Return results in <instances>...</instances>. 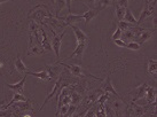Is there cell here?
<instances>
[{
	"instance_id": "cell-8",
	"label": "cell",
	"mask_w": 157,
	"mask_h": 117,
	"mask_svg": "<svg viewBox=\"0 0 157 117\" xmlns=\"http://www.w3.org/2000/svg\"><path fill=\"white\" fill-rule=\"evenodd\" d=\"M71 26V29L74 31L75 36H76V39H77V44H88V37L85 35V32H84L79 26L77 25H70Z\"/></svg>"
},
{
	"instance_id": "cell-5",
	"label": "cell",
	"mask_w": 157,
	"mask_h": 117,
	"mask_svg": "<svg viewBox=\"0 0 157 117\" xmlns=\"http://www.w3.org/2000/svg\"><path fill=\"white\" fill-rule=\"evenodd\" d=\"M155 9H156V0L151 1L149 5L144 4V8L142 10V13H141V15H140L139 20H138V25H140L147 18H150L151 15H154L155 14Z\"/></svg>"
},
{
	"instance_id": "cell-15",
	"label": "cell",
	"mask_w": 157,
	"mask_h": 117,
	"mask_svg": "<svg viewBox=\"0 0 157 117\" xmlns=\"http://www.w3.org/2000/svg\"><path fill=\"white\" fill-rule=\"evenodd\" d=\"M39 36H40V43H41V46L44 47V49L52 51V46H51V44L48 41L47 35H46V32H45V30L41 26H39Z\"/></svg>"
},
{
	"instance_id": "cell-20",
	"label": "cell",
	"mask_w": 157,
	"mask_h": 117,
	"mask_svg": "<svg viewBox=\"0 0 157 117\" xmlns=\"http://www.w3.org/2000/svg\"><path fill=\"white\" fill-rule=\"evenodd\" d=\"M14 65H15V69L17 70L20 74H25L26 71H28V68H26V65L23 63V61L20 55H17L16 60L14 62Z\"/></svg>"
},
{
	"instance_id": "cell-27",
	"label": "cell",
	"mask_w": 157,
	"mask_h": 117,
	"mask_svg": "<svg viewBox=\"0 0 157 117\" xmlns=\"http://www.w3.org/2000/svg\"><path fill=\"white\" fill-rule=\"evenodd\" d=\"M147 68H148V72L150 75H156V71H157V62L156 60H150L148 61V65H147Z\"/></svg>"
},
{
	"instance_id": "cell-45",
	"label": "cell",
	"mask_w": 157,
	"mask_h": 117,
	"mask_svg": "<svg viewBox=\"0 0 157 117\" xmlns=\"http://www.w3.org/2000/svg\"><path fill=\"white\" fill-rule=\"evenodd\" d=\"M5 1H13V0H0V5L2 4V2H5Z\"/></svg>"
},
{
	"instance_id": "cell-19",
	"label": "cell",
	"mask_w": 157,
	"mask_h": 117,
	"mask_svg": "<svg viewBox=\"0 0 157 117\" xmlns=\"http://www.w3.org/2000/svg\"><path fill=\"white\" fill-rule=\"evenodd\" d=\"M71 90H72V85H71ZM83 98H84L83 94H80V93H78V92L75 91V90L71 91V104L78 107L79 104H80V102H82Z\"/></svg>"
},
{
	"instance_id": "cell-4",
	"label": "cell",
	"mask_w": 157,
	"mask_h": 117,
	"mask_svg": "<svg viewBox=\"0 0 157 117\" xmlns=\"http://www.w3.org/2000/svg\"><path fill=\"white\" fill-rule=\"evenodd\" d=\"M51 16H53V15L49 13V10L46 6L44 7V10H40V5L36 6L33 9H31L30 14H29V18H32L33 22H36L37 24H44V22Z\"/></svg>"
},
{
	"instance_id": "cell-17",
	"label": "cell",
	"mask_w": 157,
	"mask_h": 117,
	"mask_svg": "<svg viewBox=\"0 0 157 117\" xmlns=\"http://www.w3.org/2000/svg\"><path fill=\"white\" fill-rule=\"evenodd\" d=\"M99 13H100V10H98L96 8H90L86 13H84L83 18L85 20V22H86V25H87L93 18H96V16L99 15Z\"/></svg>"
},
{
	"instance_id": "cell-46",
	"label": "cell",
	"mask_w": 157,
	"mask_h": 117,
	"mask_svg": "<svg viewBox=\"0 0 157 117\" xmlns=\"http://www.w3.org/2000/svg\"><path fill=\"white\" fill-rule=\"evenodd\" d=\"M51 1H52V4H53V5H55V0H51Z\"/></svg>"
},
{
	"instance_id": "cell-22",
	"label": "cell",
	"mask_w": 157,
	"mask_h": 117,
	"mask_svg": "<svg viewBox=\"0 0 157 117\" xmlns=\"http://www.w3.org/2000/svg\"><path fill=\"white\" fill-rule=\"evenodd\" d=\"M26 75H30V76H33V77H37L41 79V80H46V82H49V80H52L51 77L48 76L47 71L46 70H43V71H38V72H29V71H26L25 72Z\"/></svg>"
},
{
	"instance_id": "cell-37",
	"label": "cell",
	"mask_w": 157,
	"mask_h": 117,
	"mask_svg": "<svg viewBox=\"0 0 157 117\" xmlns=\"http://www.w3.org/2000/svg\"><path fill=\"white\" fill-rule=\"evenodd\" d=\"M127 4H128V0H117V1H116V5H117V6L124 7V8H127Z\"/></svg>"
},
{
	"instance_id": "cell-3",
	"label": "cell",
	"mask_w": 157,
	"mask_h": 117,
	"mask_svg": "<svg viewBox=\"0 0 157 117\" xmlns=\"http://www.w3.org/2000/svg\"><path fill=\"white\" fill-rule=\"evenodd\" d=\"M102 93H105V92L102 91L101 87L96 88V90H94V91L88 92L87 96H85V98H83L80 104L78 106V107L82 108L80 110H88L93 104L96 103V101H98V99H99V96H100Z\"/></svg>"
},
{
	"instance_id": "cell-49",
	"label": "cell",
	"mask_w": 157,
	"mask_h": 117,
	"mask_svg": "<svg viewBox=\"0 0 157 117\" xmlns=\"http://www.w3.org/2000/svg\"><path fill=\"white\" fill-rule=\"evenodd\" d=\"M138 117H140V116H138Z\"/></svg>"
},
{
	"instance_id": "cell-38",
	"label": "cell",
	"mask_w": 157,
	"mask_h": 117,
	"mask_svg": "<svg viewBox=\"0 0 157 117\" xmlns=\"http://www.w3.org/2000/svg\"><path fill=\"white\" fill-rule=\"evenodd\" d=\"M113 43H115V45H117L118 47H126V43H125V41H123V40H121V39L113 40Z\"/></svg>"
},
{
	"instance_id": "cell-2",
	"label": "cell",
	"mask_w": 157,
	"mask_h": 117,
	"mask_svg": "<svg viewBox=\"0 0 157 117\" xmlns=\"http://www.w3.org/2000/svg\"><path fill=\"white\" fill-rule=\"evenodd\" d=\"M57 64L62 65V67H66L67 70L70 72V75L74 76V77H91V78H93V79H96V80H102V78L93 76V75L90 74L88 71L84 70V68H82V65H79V64H67L64 62H60V61L57 62Z\"/></svg>"
},
{
	"instance_id": "cell-14",
	"label": "cell",
	"mask_w": 157,
	"mask_h": 117,
	"mask_svg": "<svg viewBox=\"0 0 157 117\" xmlns=\"http://www.w3.org/2000/svg\"><path fill=\"white\" fill-rule=\"evenodd\" d=\"M147 86H148V84L144 83L142 85H139L138 87H135V88H134V96H133L132 102H135V101H138V100L144 98V96H146V90H147Z\"/></svg>"
},
{
	"instance_id": "cell-12",
	"label": "cell",
	"mask_w": 157,
	"mask_h": 117,
	"mask_svg": "<svg viewBox=\"0 0 157 117\" xmlns=\"http://www.w3.org/2000/svg\"><path fill=\"white\" fill-rule=\"evenodd\" d=\"M155 33V30H151V29H146V30L144 31V32H141L136 38H135V43H138L139 45H144L147 40H149V39L153 37V35Z\"/></svg>"
},
{
	"instance_id": "cell-36",
	"label": "cell",
	"mask_w": 157,
	"mask_h": 117,
	"mask_svg": "<svg viewBox=\"0 0 157 117\" xmlns=\"http://www.w3.org/2000/svg\"><path fill=\"white\" fill-rule=\"evenodd\" d=\"M122 33H123V31L117 26V29H116V31L113 32V40H117V39H121V38H122Z\"/></svg>"
},
{
	"instance_id": "cell-48",
	"label": "cell",
	"mask_w": 157,
	"mask_h": 117,
	"mask_svg": "<svg viewBox=\"0 0 157 117\" xmlns=\"http://www.w3.org/2000/svg\"><path fill=\"white\" fill-rule=\"evenodd\" d=\"M93 117H95V116H93Z\"/></svg>"
},
{
	"instance_id": "cell-41",
	"label": "cell",
	"mask_w": 157,
	"mask_h": 117,
	"mask_svg": "<svg viewBox=\"0 0 157 117\" xmlns=\"http://www.w3.org/2000/svg\"><path fill=\"white\" fill-rule=\"evenodd\" d=\"M71 1H72V0H66V7L68 8L69 14H71Z\"/></svg>"
},
{
	"instance_id": "cell-23",
	"label": "cell",
	"mask_w": 157,
	"mask_h": 117,
	"mask_svg": "<svg viewBox=\"0 0 157 117\" xmlns=\"http://www.w3.org/2000/svg\"><path fill=\"white\" fill-rule=\"evenodd\" d=\"M26 100H29V99H26L22 93H15V92H14V96H13V99H12V101H10L8 104H6L4 109H7L8 107H10L12 104L16 103V102H22V101H26Z\"/></svg>"
},
{
	"instance_id": "cell-35",
	"label": "cell",
	"mask_w": 157,
	"mask_h": 117,
	"mask_svg": "<svg viewBox=\"0 0 157 117\" xmlns=\"http://www.w3.org/2000/svg\"><path fill=\"white\" fill-rule=\"evenodd\" d=\"M105 117H117L115 110L110 106H105Z\"/></svg>"
},
{
	"instance_id": "cell-13",
	"label": "cell",
	"mask_w": 157,
	"mask_h": 117,
	"mask_svg": "<svg viewBox=\"0 0 157 117\" xmlns=\"http://www.w3.org/2000/svg\"><path fill=\"white\" fill-rule=\"evenodd\" d=\"M87 45L88 44H77L75 51L68 57V59H72V57H76L80 62H82V60H83V54H84V52H85V48H86Z\"/></svg>"
},
{
	"instance_id": "cell-43",
	"label": "cell",
	"mask_w": 157,
	"mask_h": 117,
	"mask_svg": "<svg viewBox=\"0 0 157 117\" xmlns=\"http://www.w3.org/2000/svg\"><path fill=\"white\" fill-rule=\"evenodd\" d=\"M5 106H6V99H5V100H0V110H1V109H4Z\"/></svg>"
},
{
	"instance_id": "cell-44",
	"label": "cell",
	"mask_w": 157,
	"mask_h": 117,
	"mask_svg": "<svg viewBox=\"0 0 157 117\" xmlns=\"http://www.w3.org/2000/svg\"><path fill=\"white\" fill-rule=\"evenodd\" d=\"M151 1H154V0H144V4H147V5H149Z\"/></svg>"
},
{
	"instance_id": "cell-1",
	"label": "cell",
	"mask_w": 157,
	"mask_h": 117,
	"mask_svg": "<svg viewBox=\"0 0 157 117\" xmlns=\"http://www.w3.org/2000/svg\"><path fill=\"white\" fill-rule=\"evenodd\" d=\"M67 72H68V70H64V71H62L61 74H60V76L57 77L56 82L54 83V86H53L52 92H51V93L47 96V98L45 99L44 103L41 104V107H40V110H43V109H44V107L46 106V103H47L49 100L52 99L53 96H59V94H60V92H61L64 87L70 86L71 84H74V80L69 77V75L67 74Z\"/></svg>"
},
{
	"instance_id": "cell-28",
	"label": "cell",
	"mask_w": 157,
	"mask_h": 117,
	"mask_svg": "<svg viewBox=\"0 0 157 117\" xmlns=\"http://www.w3.org/2000/svg\"><path fill=\"white\" fill-rule=\"evenodd\" d=\"M113 6H115V10H116V16H117V18L119 20V21H122L123 18H124V15H125V9L124 7H119V6H117L116 5V2H113Z\"/></svg>"
},
{
	"instance_id": "cell-34",
	"label": "cell",
	"mask_w": 157,
	"mask_h": 117,
	"mask_svg": "<svg viewBox=\"0 0 157 117\" xmlns=\"http://www.w3.org/2000/svg\"><path fill=\"white\" fill-rule=\"evenodd\" d=\"M96 109H98V108H96V103H94L91 108L88 109L87 111L85 113L84 117H93V116H94V114H95V111H96Z\"/></svg>"
},
{
	"instance_id": "cell-40",
	"label": "cell",
	"mask_w": 157,
	"mask_h": 117,
	"mask_svg": "<svg viewBox=\"0 0 157 117\" xmlns=\"http://www.w3.org/2000/svg\"><path fill=\"white\" fill-rule=\"evenodd\" d=\"M96 0H85V4L87 5L90 8H94V5H95Z\"/></svg>"
},
{
	"instance_id": "cell-7",
	"label": "cell",
	"mask_w": 157,
	"mask_h": 117,
	"mask_svg": "<svg viewBox=\"0 0 157 117\" xmlns=\"http://www.w3.org/2000/svg\"><path fill=\"white\" fill-rule=\"evenodd\" d=\"M44 53V47L37 43L33 37L30 35V41H29V51H28V55H41Z\"/></svg>"
},
{
	"instance_id": "cell-47",
	"label": "cell",
	"mask_w": 157,
	"mask_h": 117,
	"mask_svg": "<svg viewBox=\"0 0 157 117\" xmlns=\"http://www.w3.org/2000/svg\"><path fill=\"white\" fill-rule=\"evenodd\" d=\"M60 117H63V115H60Z\"/></svg>"
},
{
	"instance_id": "cell-24",
	"label": "cell",
	"mask_w": 157,
	"mask_h": 117,
	"mask_svg": "<svg viewBox=\"0 0 157 117\" xmlns=\"http://www.w3.org/2000/svg\"><path fill=\"white\" fill-rule=\"evenodd\" d=\"M123 20L128 22V23H131L133 25H138V20L134 18V15L132 14V12L128 8L125 9V15H124V18H123Z\"/></svg>"
},
{
	"instance_id": "cell-25",
	"label": "cell",
	"mask_w": 157,
	"mask_h": 117,
	"mask_svg": "<svg viewBox=\"0 0 157 117\" xmlns=\"http://www.w3.org/2000/svg\"><path fill=\"white\" fill-rule=\"evenodd\" d=\"M111 5H113V1H111V0H96L95 7H94V8H96L98 10L101 12V10H103L105 8L109 7Z\"/></svg>"
},
{
	"instance_id": "cell-42",
	"label": "cell",
	"mask_w": 157,
	"mask_h": 117,
	"mask_svg": "<svg viewBox=\"0 0 157 117\" xmlns=\"http://www.w3.org/2000/svg\"><path fill=\"white\" fill-rule=\"evenodd\" d=\"M153 24H154V30H156V25H157V16H156V13L154 14V18H153Z\"/></svg>"
},
{
	"instance_id": "cell-10",
	"label": "cell",
	"mask_w": 157,
	"mask_h": 117,
	"mask_svg": "<svg viewBox=\"0 0 157 117\" xmlns=\"http://www.w3.org/2000/svg\"><path fill=\"white\" fill-rule=\"evenodd\" d=\"M59 18V20L62 22H64L67 25H74L75 23H77V22L79 21H83V15H75V14H68L67 16H62V18H60V16H57Z\"/></svg>"
},
{
	"instance_id": "cell-26",
	"label": "cell",
	"mask_w": 157,
	"mask_h": 117,
	"mask_svg": "<svg viewBox=\"0 0 157 117\" xmlns=\"http://www.w3.org/2000/svg\"><path fill=\"white\" fill-rule=\"evenodd\" d=\"M122 37H123V39H124V41H134L135 40V35H134V32L130 29V30H125L124 32L122 33Z\"/></svg>"
},
{
	"instance_id": "cell-33",
	"label": "cell",
	"mask_w": 157,
	"mask_h": 117,
	"mask_svg": "<svg viewBox=\"0 0 157 117\" xmlns=\"http://www.w3.org/2000/svg\"><path fill=\"white\" fill-rule=\"evenodd\" d=\"M76 110H77V107L74 106V104H70L68 110H67V113L64 114V116L63 117H71L75 113H76Z\"/></svg>"
},
{
	"instance_id": "cell-30",
	"label": "cell",
	"mask_w": 157,
	"mask_h": 117,
	"mask_svg": "<svg viewBox=\"0 0 157 117\" xmlns=\"http://www.w3.org/2000/svg\"><path fill=\"white\" fill-rule=\"evenodd\" d=\"M109 99V93H102L100 96H99V99L96 101V103L98 104H105V101Z\"/></svg>"
},
{
	"instance_id": "cell-29",
	"label": "cell",
	"mask_w": 157,
	"mask_h": 117,
	"mask_svg": "<svg viewBox=\"0 0 157 117\" xmlns=\"http://www.w3.org/2000/svg\"><path fill=\"white\" fill-rule=\"evenodd\" d=\"M132 26H133V24H131V23H128V22H126V21H124V20L118 22V28L122 31L130 30V29H132Z\"/></svg>"
},
{
	"instance_id": "cell-6",
	"label": "cell",
	"mask_w": 157,
	"mask_h": 117,
	"mask_svg": "<svg viewBox=\"0 0 157 117\" xmlns=\"http://www.w3.org/2000/svg\"><path fill=\"white\" fill-rule=\"evenodd\" d=\"M51 31H52V33L54 35V38H53V41H52V49L54 51L56 57H60V49H61L62 39H63V37L66 35V30H63L61 33H59V35L55 33V31H53V30H51Z\"/></svg>"
},
{
	"instance_id": "cell-32",
	"label": "cell",
	"mask_w": 157,
	"mask_h": 117,
	"mask_svg": "<svg viewBox=\"0 0 157 117\" xmlns=\"http://www.w3.org/2000/svg\"><path fill=\"white\" fill-rule=\"evenodd\" d=\"M55 5H57V7H56V15H57L62 9L64 8V6H66V0H55Z\"/></svg>"
},
{
	"instance_id": "cell-11",
	"label": "cell",
	"mask_w": 157,
	"mask_h": 117,
	"mask_svg": "<svg viewBox=\"0 0 157 117\" xmlns=\"http://www.w3.org/2000/svg\"><path fill=\"white\" fill-rule=\"evenodd\" d=\"M101 88H102V91L105 92V93H111V94H113V96H116V98H119V99H122L121 98V96L118 94V92L115 90V87H113V83H111V78L108 76L107 77V79L105 80V83H103V85L101 86Z\"/></svg>"
},
{
	"instance_id": "cell-31",
	"label": "cell",
	"mask_w": 157,
	"mask_h": 117,
	"mask_svg": "<svg viewBox=\"0 0 157 117\" xmlns=\"http://www.w3.org/2000/svg\"><path fill=\"white\" fill-rule=\"evenodd\" d=\"M140 47H141V45H139V44L135 43V41H130V43L126 44V48L131 49V51H139Z\"/></svg>"
},
{
	"instance_id": "cell-39",
	"label": "cell",
	"mask_w": 157,
	"mask_h": 117,
	"mask_svg": "<svg viewBox=\"0 0 157 117\" xmlns=\"http://www.w3.org/2000/svg\"><path fill=\"white\" fill-rule=\"evenodd\" d=\"M87 110H76V113L72 115L71 117H84V115H85V113H86Z\"/></svg>"
},
{
	"instance_id": "cell-21",
	"label": "cell",
	"mask_w": 157,
	"mask_h": 117,
	"mask_svg": "<svg viewBox=\"0 0 157 117\" xmlns=\"http://www.w3.org/2000/svg\"><path fill=\"white\" fill-rule=\"evenodd\" d=\"M113 110H115V113H116V115H117V117H121V113H122L123 110H124V100L119 99V98H117V100H115L113 101Z\"/></svg>"
},
{
	"instance_id": "cell-16",
	"label": "cell",
	"mask_w": 157,
	"mask_h": 117,
	"mask_svg": "<svg viewBox=\"0 0 157 117\" xmlns=\"http://www.w3.org/2000/svg\"><path fill=\"white\" fill-rule=\"evenodd\" d=\"M25 80H26V76H24L20 82L15 83V84H7V86H8L10 90H13L15 93H22L23 90H24Z\"/></svg>"
},
{
	"instance_id": "cell-18",
	"label": "cell",
	"mask_w": 157,
	"mask_h": 117,
	"mask_svg": "<svg viewBox=\"0 0 157 117\" xmlns=\"http://www.w3.org/2000/svg\"><path fill=\"white\" fill-rule=\"evenodd\" d=\"M144 98L147 99V103L150 104L156 101V91L154 90L151 86H147V90H146V96Z\"/></svg>"
},
{
	"instance_id": "cell-9",
	"label": "cell",
	"mask_w": 157,
	"mask_h": 117,
	"mask_svg": "<svg viewBox=\"0 0 157 117\" xmlns=\"http://www.w3.org/2000/svg\"><path fill=\"white\" fill-rule=\"evenodd\" d=\"M46 71H47L48 76L51 77V79H57V77L60 76L62 71V68L60 64H47L46 65Z\"/></svg>"
}]
</instances>
